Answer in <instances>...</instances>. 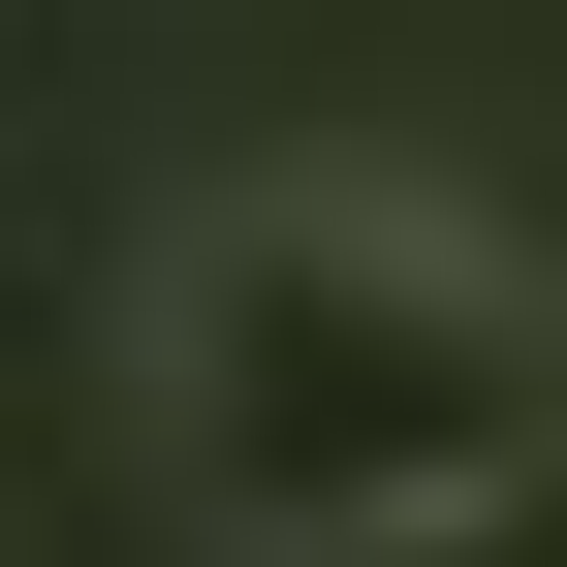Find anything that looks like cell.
<instances>
[{
	"label": "cell",
	"instance_id": "cell-1",
	"mask_svg": "<svg viewBox=\"0 0 567 567\" xmlns=\"http://www.w3.org/2000/svg\"><path fill=\"white\" fill-rule=\"evenodd\" d=\"M158 442H189V505L284 536V567L473 536L567 442V284H505L473 221H410V189H252V221L158 284Z\"/></svg>",
	"mask_w": 567,
	"mask_h": 567
}]
</instances>
